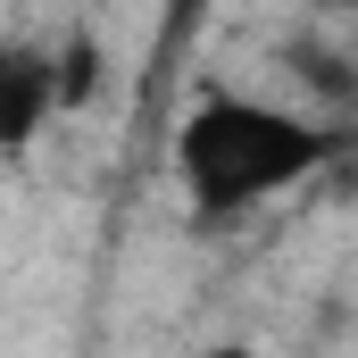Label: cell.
Listing matches in <instances>:
<instances>
[{"label": "cell", "instance_id": "obj_1", "mask_svg": "<svg viewBox=\"0 0 358 358\" xmlns=\"http://www.w3.org/2000/svg\"><path fill=\"white\" fill-rule=\"evenodd\" d=\"M176 159H183V183H192V208L234 217L283 183H300L325 159V134L283 117V108H259V100H200L176 134Z\"/></svg>", "mask_w": 358, "mask_h": 358}, {"label": "cell", "instance_id": "obj_2", "mask_svg": "<svg viewBox=\"0 0 358 358\" xmlns=\"http://www.w3.org/2000/svg\"><path fill=\"white\" fill-rule=\"evenodd\" d=\"M50 108H59L50 59H34V50H0V150H25V142L42 134Z\"/></svg>", "mask_w": 358, "mask_h": 358}, {"label": "cell", "instance_id": "obj_3", "mask_svg": "<svg viewBox=\"0 0 358 358\" xmlns=\"http://www.w3.org/2000/svg\"><path fill=\"white\" fill-rule=\"evenodd\" d=\"M50 92H59L67 108L100 100V42H92V34H67V50L50 59Z\"/></svg>", "mask_w": 358, "mask_h": 358}, {"label": "cell", "instance_id": "obj_4", "mask_svg": "<svg viewBox=\"0 0 358 358\" xmlns=\"http://www.w3.org/2000/svg\"><path fill=\"white\" fill-rule=\"evenodd\" d=\"M208 358H259V350H242V342H225V350H208Z\"/></svg>", "mask_w": 358, "mask_h": 358}]
</instances>
